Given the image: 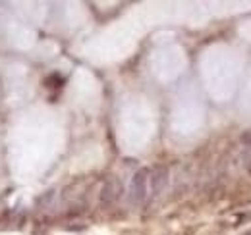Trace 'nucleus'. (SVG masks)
Listing matches in <instances>:
<instances>
[{"label": "nucleus", "mask_w": 251, "mask_h": 235, "mask_svg": "<svg viewBox=\"0 0 251 235\" xmlns=\"http://www.w3.org/2000/svg\"><path fill=\"white\" fill-rule=\"evenodd\" d=\"M147 176H149V172L147 170H139L133 179H131V189H129V193H131V201L133 203H141L143 199H145V195H147Z\"/></svg>", "instance_id": "obj_1"}, {"label": "nucleus", "mask_w": 251, "mask_h": 235, "mask_svg": "<svg viewBox=\"0 0 251 235\" xmlns=\"http://www.w3.org/2000/svg\"><path fill=\"white\" fill-rule=\"evenodd\" d=\"M120 193H122V183H120L118 179H110V181L104 185L100 199H102V203H112V201L118 199Z\"/></svg>", "instance_id": "obj_2"}, {"label": "nucleus", "mask_w": 251, "mask_h": 235, "mask_svg": "<svg viewBox=\"0 0 251 235\" xmlns=\"http://www.w3.org/2000/svg\"><path fill=\"white\" fill-rule=\"evenodd\" d=\"M164 181H166V170L162 168V170H158L157 172V176L153 177V191H155V193L160 189V185H162Z\"/></svg>", "instance_id": "obj_3"}]
</instances>
